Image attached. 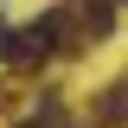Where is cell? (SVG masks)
Returning <instances> with one entry per match:
<instances>
[{"mask_svg": "<svg viewBox=\"0 0 128 128\" xmlns=\"http://www.w3.org/2000/svg\"><path fill=\"white\" fill-rule=\"evenodd\" d=\"M96 122H102V128L128 122V83H115V90H102V109H96Z\"/></svg>", "mask_w": 128, "mask_h": 128, "instance_id": "obj_2", "label": "cell"}, {"mask_svg": "<svg viewBox=\"0 0 128 128\" xmlns=\"http://www.w3.org/2000/svg\"><path fill=\"white\" fill-rule=\"evenodd\" d=\"M26 128H70V122H64V102L45 96V102H38V122H26Z\"/></svg>", "mask_w": 128, "mask_h": 128, "instance_id": "obj_3", "label": "cell"}, {"mask_svg": "<svg viewBox=\"0 0 128 128\" xmlns=\"http://www.w3.org/2000/svg\"><path fill=\"white\" fill-rule=\"evenodd\" d=\"M70 32V13H45V19H32V26H0V64H38L58 51V38Z\"/></svg>", "mask_w": 128, "mask_h": 128, "instance_id": "obj_1", "label": "cell"}]
</instances>
